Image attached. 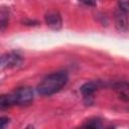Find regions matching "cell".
Listing matches in <instances>:
<instances>
[{
  "instance_id": "cell-6",
  "label": "cell",
  "mask_w": 129,
  "mask_h": 129,
  "mask_svg": "<svg viewBox=\"0 0 129 129\" xmlns=\"http://www.w3.org/2000/svg\"><path fill=\"white\" fill-rule=\"evenodd\" d=\"M15 105H17V99L14 92L0 95V111L9 109Z\"/></svg>"
},
{
  "instance_id": "cell-3",
  "label": "cell",
  "mask_w": 129,
  "mask_h": 129,
  "mask_svg": "<svg viewBox=\"0 0 129 129\" xmlns=\"http://www.w3.org/2000/svg\"><path fill=\"white\" fill-rule=\"evenodd\" d=\"M18 106L28 105L33 101V91L29 87H21L14 91Z\"/></svg>"
},
{
  "instance_id": "cell-11",
  "label": "cell",
  "mask_w": 129,
  "mask_h": 129,
  "mask_svg": "<svg viewBox=\"0 0 129 129\" xmlns=\"http://www.w3.org/2000/svg\"><path fill=\"white\" fill-rule=\"evenodd\" d=\"M8 123H9V118L8 117H3V116L0 117V128L5 127Z\"/></svg>"
},
{
  "instance_id": "cell-5",
  "label": "cell",
  "mask_w": 129,
  "mask_h": 129,
  "mask_svg": "<svg viewBox=\"0 0 129 129\" xmlns=\"http://www.w3.org/2000/svg\"><path fill=\"white\" fill-rule=\"evenodd\" d=\"M101 87H102V83L100 81H92L84 84L81 87L80 91L85 99H90L95 94V92H97Z\"/></svg>"
},
{
  "instance_id": "cell-9",
  "label": "cell",
  "mask_w": 129,
  "mask_h": 129,
  "mask_svg": "<svg viewBox=\"0 0 129 129\" xmlns=\"http://www.w3.org/2000/svg\"><path fill=\"white\" fill-rule=\"evenodd\" d=\"M84 127H87V128H94V129H99V128H102L103 127V124H102V120L100 118H91L87 121V123L83 124Z\"/></svg>"
},
{
  "instance_id": "cell-10",
  "label": "cell",
  "mask_w": 129,
  "mask_h": 129,
  "mask_svg": "<svg viewBox=\"0 0 129 129\" xmlns=\"http://www.w3.org/2000/svg\"><path fill=\"white\" fill-rule=\"evenodd\" d=\"M119 2V7H120V10L125 12V13H128V0H118Z\"/></svg>"
},
{
  "instance_id": "cell-1",
  "label": "cell",
  "mask_w": 129,
  "mask_h": 129,
  "mask_svg": "<svg viewBox=\"0 0 129 129\" xmlns=\"http://www.w3.org/2000/svg\"><path fill=\"white\" fill-rule=\"evenodd\" d=\"M68 74L59 71L46 76L37 86V92L41 96H50L60 91L68 83Z\"/></svg>"
},
{
  "instance_id": "cell-12",
  "label": "cell",
  "mask_w": 129,
  "mask_h": 129,
  "mask_svg": "<svg viewBox=\"0 0 129 129\" xmlns=\"http://www.w3.org/2000/svg\"><path fill=\"white\" fill-rule=\"evenodd\" d=\"M79 1L86 4V5H89V6H95L96 5V0H79Z\"/></svg>"
},
{
  "instance_id": "cell-7",
  "label": "cell",
  "mask_w": 129,
  "mask_h": 129,
  "mask_svg": "<svg viewBox=\"0 0 129 129\" xmlns=\"http://www.w3.org/2000/svg\"><path fill=\"white\" fill-rule=\"evenodd\" d=\"M116 25L119 30L126 31L128 27V21H127V13L120 10L119 13L116 15Z\"/></svg>"
},
{
  "instance_id": "cell-4",
  "label": "cell",
  "mask_w": 129,
  "mask_h": 129,
  "mask_svg": "<svg viewBox=\"0 0 129 129\" xmlns=\"http://www.w3.org/2000/svg\"><path fill=\"white\" fill-rule=\"evenodd\" d=\"M44 20L47 26L53 30H58L61 28L62 19L58 11L56 10H49L44 15Z\"/></svg>"
},
{
  "instance_id": "cell-8",
  "label": "cell",
  "mask_w": 129,
  "mask_h": 129,
  "mask_svg": "<svg viewBox=\"0 0 129 129\" xmlns=\"http://www.w3.org/2000/svg\"><path fill=\"white\" fill-rule=\"evenodd\" d=\"M9 11L5 8H0V31H4L9 24Z\"/></svg>"
},
{
  "instance_id": "cell-2",
  "label": "cell",
  "mask_w": 129,
  "mask_h": 129,
  "mask_svg": "<svg viewBox=\"0 0 129 129\" xmlns=\"http://www.w3.org/2000/svg\"><path fill=\"white\" fill-rule=\"evenodd\" d=\"M23 61L22 56L15 51L4 53L0 56V68L2 69H14L19 67Z\"/></svg>"
}]
</instances>
